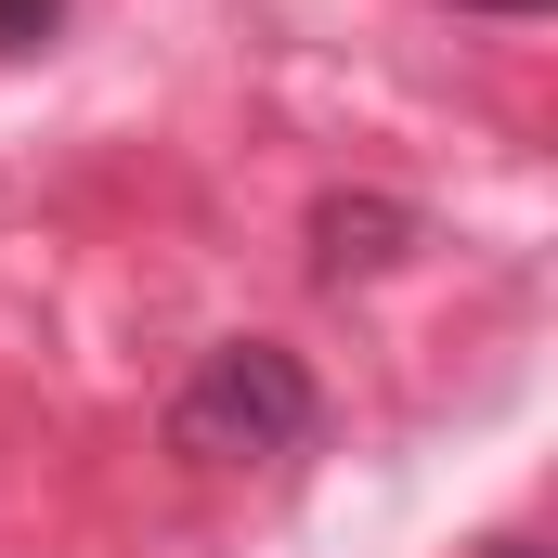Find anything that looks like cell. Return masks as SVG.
Instances as JSON below:
<instances>
[{"mask_svg": "<svg viewBox=\"0 0 558 558\" xmlns=\"http://www.w3.org/2000/svg\"><path fill=\"white\" fill-rule=\"evenodd\" d=\"M481 558H546V546H520V533H494V546H481Z\"/></svg>", "mask_w": 558, "mask_h": 558, "instance_id": "5b68a950", "label": "cell"}, {"mask_svg": "<svg viewBox=\"0 0 558 558\" xmlns=\"http://www.w3.org/2000/svg\"><path fill=\"white\" fill-rule=\"evenodd\" d=\"M312 428H325V377L286 338H221L169 390V454H195V468H286V454H312Z\"/></svg>", "mask_w": 558, "mask_h": 558, "instance_id": "6da1fadb", "label": "cell"}, {"mask_svg": "<svg viewBox=\"0 0 558 558\" xmlns=\"http://www.w3.org/2000/svg\"><path fill=\"white\" fill-rule=\"evenodd\" d=\"M403 247H416V208H403V195H377V182H364V195H312V274L325 286L390 274Z\"/></svg>", "mask_w": 558, "mask_h": 558, "instance_id": "7a4b0ae2", "label": "cell"}, {"mask_svg": "<svg viewBox=\"0 0 558 558\" xmlns=\"http://www.w3.org/2000/svg\"><path fill=\"white\" fill-rule=\"evenodd\" d=\"M65 13H78V0H0V52H39V39H65Z\"/></svg>", "mask_w": 558, "mask_h": 558, "instance_id": "3957f363", "label": "cell"}, {"mask_svg": "<svg viewBox=\"0 0 558 558\" xmlns=\"http://www.w3.org/2000/svg\"><path fill=\"white\" fill-rule=\"evenodd\" d=\"M454 13H546V0H454Z\"/></svg>", "mask_w": 558, "mask_h": 558, "instance_id": "277c9868", "label": "cell"}]
</instances>
